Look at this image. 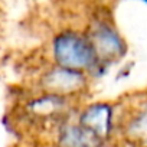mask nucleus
I'll list each match as a JSON object with an SVG mask.
<instances>
[{"instance_id": "nucleus-1", "label": "nucleus", "mask_w": 147, "mask_h": 147, "mask_svg": "<svg viewBox=\"0 0 147 147\" xmlns=\"http://www.w3.org/2000/svg\"><path fill=\"white\" fill-rule=\"evenodd\" d=\"M48 58L49 63L87 72L92 81L105 75L110 69L98 61L85 29L72 26L53 33L48 48Z\"/></svg>"}, {"instance_id": "nucleus-2", "label": "nucleus", "mask_w": 147, "mask_h": 147, "mask_svg": "<svg viewBox=\"0 0 147 147\" xmlns=\"http://www.w3.org/2000/svg\"><path fill=\"white\" fill-rule=\"evenodd\" d=\"M91 77L84 71L49 63L36 77V91L81 101L91 87Z\"/></svg>"}, {"instance_id": "nucleus-3", "label": "nucleus", "mask_w": 147, "mask_h": 147, "mask_svg": "<svg viewBox=\"0 0 147 147\" xmlns=\"http://www.w3.org/2000/svg\"><path fill=\"white\" fill-rule=\"evenodd\" d=\"M85 32L92 43L98 61L105 66H113L127 55V42L108 15L95 13L91 16Z\"/></svg>"}, {"instance_id": "nucleus-4", "label": "nucleus", "mask_w": 147, "mask_h": 147, "mask_svg": "<svg viewBox=\"0 0 147 147\" xmlns=\"http://www.w3.org/2000/svg\"><path fill=\"white\" fill-rule=\"evenodd\" d=\"M75 118L100 143L118 138L120 107L111 101H81L75 110Z\"/></svg>"}, {"instance_id": "nucleus-5", "label": "nucleus", "mask_w": 147, "mask_h": 147, "mask_svg": "<svg viewBox=\"0 0 147 147\" xmlns=\"http://www.w3.org/2000/svg\"><path fill=\"white\" fill-rule=\"evenodd\" d=\"M80 101H74L59 95L36 91L23 104L26 115L39 124H51L52 128L61 120L71 115L78 107Z\"/></svg>"}, {"instance_id": "nucleus-6", "label": "nucleus", "mask_w": 147, "mask_h": 147, "mask_svg": "<svg viewBox=\"0 0 147 147\" xmlns=\"http://www.w3.org/2000/svg\"><path fill=\"white\" fill-rule=\"evenodd\" d=\"M118 137L124 143L147 147V98L120 108Z\"/></svg>"}, {"instance_id": "nucleus-7", "label": "nucleus", "mask_w": 147, "mask_h": 147, "mask_svg": "<svg viewBox=\"0 0 147 147\" xmlns=\"http://www.w3.org/2000/svg\"><path fill=\"white\" fill-rule=\"evenodd\" d=\"M52 144L53 147H97L100 141L77 121L74 111L53 125Z\"/></svg>"}, {"instance_id": "nucleus-8", "label": "nucleus", "mask_w": 147, "mask_h": 147, "mask_svg": "<svg viewBox=\"0 0 147 147\" xmlns=\"http://www.w3.org/2000/svg\"><path fill=\"white\" fill-rule=\"evenodd\" d=\"M97 147H123V146H121L120 140L117 138V140H111V141H102Z\"/></svg>"}]
</instances>
